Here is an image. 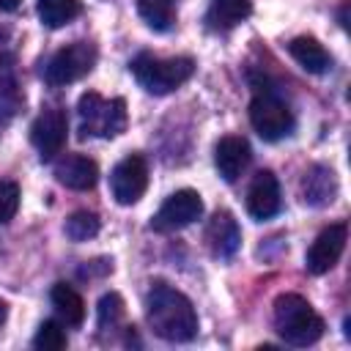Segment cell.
<instances>
[{
  "label": "cell",
  "mask_w": 351,
  "mask_h": 351,
  "mask_svg": "<svg viewBox=\"0 0 351 351\" xmlns=\"http://www.w3.org/2000/svg\"><path fill=\"white\" fill-rule=\"evenodd\" d=\"M145 318L156 337L186 343L197 335V313L192 302L167 282H154L145 299Z\"/></svg>",
  "instance_id": "6da1fadb"
},
{
  "label": "cell",
  "mask_w": 351,
  "mask_h": 351,
  "mask_svg": "<svg viewBox=\"0 0 351 351\" xmlns=\"http://www.w3.org/2000/svg\"><path fill=\"white\" fill-rule=\"evenodd\" d=\"M274 329L288 346H313L326 326L304 296L282 293L274 299Z\"/></svg>",
  "instance_id": "7a4b0ae2"
},
{
  "label": "cell",
  "mask_w": 351,
  "mask_h": 351,
  "mask_svg": "<svg viewBox=\"0 0 351 351\" xmlns=\"http://www.w3.org/2000/svg\"><path fill=\"white\" fill-rule=\"evenodd\" d=\"M129 69H132L137 85L154 96H165L176 88H181L195 74L192 58H156L148 52H140L129 63Z\"/></svg>",
  "instance_id": "3957f363"
},
{
  "label": "cell",
  "mask_w": 351,
  "mask_h": 351,
  "mask_svg": "<svg viewBox=\"0 0 351 351\" xmlns=\"http://www.w3.org/2000/svg\"><path fill=\"white\" fill-rule=\"evenodd\" d=\"M77 112H80V132L82 137H118L123 129H126V101L121 96L115 99H104L93 90L82 93L80 96V104H77Z\"/></svg>",
  "instance_id": "277c9868"
},
{
  "label": "cell",
  "mask_w": 351,
  "mask_h": 351,
  "mask_svg": "<svg viewBox=\"0 0 351 351\" xmlns=\"http://www.w3.org/2000/svg\"><path fill=\"white\" fill-rule=\"evenodd\" d=\"M250 123L263 140L274 143L293 132V112L280 96L266 90L250 101Z\"/></svg>",
  "instance_id": "5b68a950"
},
{
  "label": "cell",
  "mask_w": 351,
  "mask_h": 351,
  "mask_svg": "<svg viewBox=\"0 0 351 351\" xmlns=\"http://www.w3.org/2000/svg\"><path fill=\"white\" fill-rule=\"evenodd\" d=\"M96 66V47L90 41H74L52 55V60L44 69V77L49 85H69L90 74Z\"/></svg>",
  "instance_id": "8992f818"
},
{
  "label": "cell",
  "mask_w": 351,
  "mask_h": 351,
  "mask_svg": "<svg viewBox=\"0 0 351 351\" xmlns=\"http://www.w3.org/2000/svg\"><path fill=\"white\" fill-rule=\"evenodd\" d=\"M66 137H69V118L60 107H47L30 126V143L36 145L44 162L55 159L63 151Z\"/></svg>",
  "instance_id": "52a82bcc"
},
{
  "label": "cell",
  "mask_w": 351,
  "mask_h": 351,
  "mask_svg": "<svg viewBox=\"0 0 351 351\" xmlns=\"http://www.w3.org/2000/svg\"><path fill=\"white\" fill-rule=\"evenodd\" d=\"M145 186H148V165L140 154H129L112 167L110 189L121 206L137 203L145 195Z\"/></svg>",
  "instance_id": "ba28073f"
},
{
  "label": "cell",
  "mask_w": 351,
  "mask_h": 351,
  "mask_svg": "<svg viewBox=\"0 0 351 351\" xmlns=\"http://www.w3.org/2000/svg\"><path fill=\"white\" fill-rule=\"evenodd\" d=\"M200 217H203V200H200V195L195 189H178V192H173L159 206V211H156V217H154L151 225H154V230L167 233V230H181V228L192 225Z\"/></svg>",
  "instance_id": "9c48e42d"
},
{
  "label": "cell",
  "mask_w": 351,
  "mask_h": 351,
  "mask_svg": "<svg viewBox=\"0 0 351 351\" xmlns=\"http://www.w3.org/2000/svg\"><path fill=\"white\" fill-rule=\"evenodd\" d=\"M346 239H348V230L343 222L324 228L307 250V258H304L307 271L310 274H326L329 269H335V263L340 261V255L346 250Z\"/></svg>",
  "instance_id": "30bf717a"
},
{
  "label": "cell",
  "mask_w": 351,
  "mask_h": 351,
  "mask_svg": "<svg viewBox=\"0 0 351 351\" xmlns=\"http://www.w3.org/2000/svg\"><path fill=\"white\" fill-rule=\"evenodd\" d=\"M247 211L258 222L271 219L280 211V184H277L271 170L255 173V178L247 189Z\"/></svg>",
  "instance_id": "8fae6325"
},
{
  "label": "cell",
  "mask_w": 351,
  "mask_h": 351,
  "mask_svg": "<svg viewBox=\"0 0 351 351\" xmlns=\"http://www.w3.org/2000/svg\"><path fill=\"white\" fill-rule=\"evenodd\" d=\"M250 159H252V148H250V143H247L244 137H239V134L222 137V140L217 143V148H214V165H217L219 176H222L228 184L239 181V176L250 167Z\"/></svg>",
  "instance_id": "7c38bea8"
},
{
  "label": "cell",
  "mask_w": 351,
  "mask_h": 351,
  "mask_svg": "<svg viewBox=\"0 0 351 351\" xmlns=\"http://www.w3.org/2000/svg\"><path fill=\"white\" fill-rule=\"evenodd\" d=\"M206 244L217 258H230L241 244V230L233 214L217 211L206 225Z\"/></svg>",
  "instance_id": "4fadbf2b"
},
{
  "label": "cell",
  "mask_w": 351,
  "mask_h": 351,
  "mask_svg": "<svg viewBox=\"0 0 351 351\" xmlns=\"http://www.w3.org/2000/svg\"><path fill=\"white\" fill-rule=\"evenodd\" d=\"M55 178L69 189L85 192L99 181V165L82 154H69L55 165Z\"/></svg>",
  "instance_id": "5bb4252c"
},
{
  "label": "cell",
  "mask_w": 351,
  "mask_h": 351,
  "mask_svg": "<svg viewBox=\"0 0 351 351\" xmlns=\"http://www.w3.org/2000/svg\"><path fill=\"white\" fill-rule=\"evenodd\" d=\"M335 195H337V178H335V173L329 167L315 165V167H310L304 173V178H302V197H304L307 206H315V208L318 206H329L335 200Z\"/></svg>",
  "instance_id": "9a60e30c"
},
{
  "label": "cell",
  "mask_w": 351,
  "mask_h": 351,
  "mask_svg": "<svg viewBox=\"0 0 351 351\" xmlns=\"http://www.w3.org/2000/svg\"><path fill=\"white\" fill-rule=\"evenodd\" d=\"M288 52H291V58H293L304 71H310V74H324V71L332 66L329 52H326L313 36H299V38H293V41L288 44Z\"/></svg>",
  "instance_id": "2e32d148"
},
{
  "label": "cell",
  "mask_w": 351,
  "mask_h": 351,
  "mask_svg": "<svg viewBox=\"0 0 351 351\" xmlns=\"http://www.w3.org/2000/svg\"><path fill=\"white\" fill-rule=\"evenodd\" d=\"M252 14V0H211L206 22L211 30H230Z\"/></svg>",
  "instance_id": "e0dca14e"
},
{
  "label": "cell",
  "mask_w": 351,
  "mask_h": 351,
  "mask_svg": "<svg viewBox=\"0 0 351 351\" xmlns=\"http://www.w3.org/2000/svg\"><path fill=\"white\" fill-rule=\"evenodd\" d=\"M49 299H52L55 313H58L69 326H80V324L85 321V302H82V296H80L71 285L55 282L52 291H49Z\"/></svg>",
  "instance_id": "ac0fdd59"
},
{
  "label": "cell",
  "mask_w": 351,
  "mask_h": 351,
  "mask_svg": "<svg viewBox=\"0 0 351 351\" xmlns=\"http://www.w3.org/2000/svg\"><path fill=\"white\" fill-rule=\"evenodd\" d=\"M36 11H38L41 25L55 30V27H63L71 19H77L82 11V3L80 0H38Z\"/></svg>",
  "instance_id": "d6986e66"
},
{
  "label": "cell",
  "mask_w": 351,
  "mask_h": 351,
  "mask_svg": "<svg viewBox=\"0 0 351 351\" xmlns=\"http://www.w3.org/2000/svg\"><path fill=\"white\" fill-rule=\"evenodd\" d=\"M137 11L154 30H170L176 22L173 0H137Z\"/></svg>",
  "instance_id": "ffe728a7"
},
{
  "label": "cell",
  "mask_w": 351,
  "mask_h": 351,
  "mask_svg": "<svg viewBox=\"0 0 351 351\" xmlns=\"http://www.w3.org/2000/svg\"><path fill=\"white\" fill-rule=\"evenodd\" d=\"M99 228H101V222H99V217L93 211H74L66 219V236L71 241H88V239H93L99 233Z\"/></svg>",
  "instance_id": "44dd1931"
},
{
  "label": "cell",
  "mask_w": 351,
  "mask_h": 351,
  "mask_svg": "<svg viewBox=\"0 0 351 351\" xmlns=\"http://www.w3.org/2000/svg\"><path fill=\"white\" fill-rule=\"evenodd\" d=\"M66 343H69L66 329H63L58 321H44V324L38 326L36 337H33V346H36L38 351H60V348H66Z\"/></svg>",
  "instance_id": "7402d4cb"
},
{
  "label": "cell",
  "mask_w": 351,
  "mask_h": 351,
  "mask_svg": "<svg viewBox=\"0 0 351 351\" xmlns=\"http://www.w3.org/2000/svg\"><path fill=\"white\" fill-rule=\"evenodd\" d=\"M123 318V299L118 293H104L99 299V326L101 329H115Z\"/></svg>",
  "instance_id": "603a6c76"
},
{
  "label": "cell",
  "mask_w": 351,
  "mask_h": 351,
  "mask_svg": "<svg viewBox=\"0 0 351 351\" xmlns=\"http://www.w3.org/2000/svg\"><path fill=\"white\" fill-rule=\"evenodd\" d=\"M22 90L16 88L14 77H3L0 80V118H11L19 107H22Z\"/></svg>",
  "instance_id": "cb8c5ba5"
},
{
  "label": "cell",
  "mask_w": 351,
  "mask_h": 351,
  "mask_svg": "<svg viewBox=\"0 0 351 351\" xmlns=\"http://www.w3.org/2000/svg\"><path fill=\"white\" fill-rule=\"evenodd\" d=\"M19 208V186L14 181H0V225L14 219Z\"/></svg>",
  "instance_id": "d4e9b609"
},
{
  "label": "cell",
  "mask_w": 351,
  "mask_h": 351,
  "mask_svg": "<svg viewBox=\"0 0 351 351\" xmlns=\"http://www.w3.org/2000/svg\"><path fill=\"white\" fill-rule=\"evenodd\" d=\"M22 5V0H0V11H16Z\"/></svg>",
  "instance_id": "484cf974"
},
{
  "label": "cell",
  "mask_w": 351,
  "mask_h": 351,
  "mask_svg": "<svg viewBox=\"0 0 351 351\" xmlns=\"http://www.w3.org/2000/svg\"><path fill=\"white\" fill-rule=\"evenodd\" d=\"M346 19H348V3H343V8H340V25H343V27L348 25Z\"/></svg>",
  "instance_id": "4316f807"
},
{
  "label": "cell",
  "mask_w": 351,
  "mask_h": 351,
  "mask_svg": "<svg viewBox=\"0 0 351 351\" xmlns=\"http://www.w3.org/2000/svg\"><path fill=\"white\" fill-rule=\"evenodd\" d=\"M5 315H8V307H5V302L0 299V326H3V321H5Z\"/></svg>",
  "instance_id": "83f0119b"
}]
</instances>
